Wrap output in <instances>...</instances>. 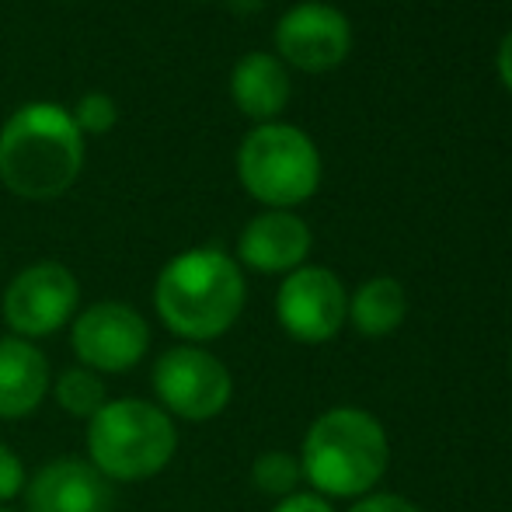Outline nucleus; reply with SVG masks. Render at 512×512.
I'll return each mask as SVG.
<instances>
[{"label": "nucleus", "instance_id": "39448f33", "mask_svg": "<svg viewBox=\"0 0 512 512\" xmlns=\"http://www.w3.org/2000/svg\"><path fill=\"white\" fill-rule=\"evenodd\" d=\"M237 178L269 209L307 203L321 182V154L314 140L286 122H262L237 150Z\"/></svg>", "mask_w": 512, "mask_h": 512}, {"label": "nucleus", "instance_id": "6e6552de", "mask_svg": "<svg viewBox=\"0 0 512 512\" xmlns=\"http://www.w3.org/2000/svg\"><path fill=\"white\" fill-rule=\"evenodd\" d=\"M70 345L81 366L95 373H129L150 349V324L122 300H98L77 310Z\"/></svg>", "mask_w": 512, "mask_h": 512}, {"label": "nucleus", "instance_id": "412c9836", "mask_svg": "<svg viewBox=\"0 0 512 512\" xmlns=\"http://www.w3.org/2000/svg\"><path fill=\"white\" fill-rule=\"evenodd\" d=\"M272 512H335L328 506V502L321 499V495H310V492H293L286 495L283 502H279Z\"/></svg>", "mask_w": 512, "mask_h": 512}, {"label": "nucleus", "instance_id": "f257e3e1", "mask_svg": "<svg viewBox=\"0 0 512 512\" xmlns=\"http://www.w3.org/2000/svg\"><path fill=\"white\" fill-rule=\"evenodd\" d=\"M84 168V136L56 102H28L0 126V182L32 203L56 199Z\"/></svg>", "mask_w": 512, "mask_h": 512}, {"label": "nucleus", "instance_id": "aec40b11", "mask_svg": "<svg viewBox=\"0 0 512 512\" xmlns=\"http://www.w3.org/2000/svg\"><path fill=\"white\" fill-rule=\"evenodd\" d=\"M349 512H418L408 499L401 495H370V499L356 502Z\"/></svg>", "mask_w": 512, "mask_h": 512}, {"label": "nucleus", "instance_id": "4be33fe9", "mask_svg": "<svg viewBox=\"0 0 512 512\" xmlns=\"http://www.w3.org/2000/svg\"><path fill=\"white\" fill-rule=\"evenodd\" d=\"M499 74H502V81H506V88L512 91V32L499 46Z\"/></svg>", "mask_w": 512, "mask_h": 512}, {"label": "nucleus", "instance_id": "20e7f679", "mask_svg": "<svg viewBox=\"0 0 512 512\" xmlns=\"http://www.w3.org/2000/svg\"><path fill=\"white\" fill-rule=\"evenodd\" d=\"M178 429L154 401L115 398L88 422V460L108 481H147L171 464Z\"/></svg>", "mask_w": 512, "mask_h": 512}, {"label": "nucleus", "instance_id": "1a4fd4ad", "mask_svg": "<svg viewBox=\"0 0 512 512\" xmlns=\"http://www.w3.org/2000/svg\"><path fill=\"white\" fill-rule=\"evenodd\" d=\"M276 314L286 335L317 345L342 331L345 317H349V297L335 272L321 269V265H300L279 286Z\"/></svg>", "mask_w": 512, "mask_h": 512}, {"label": "nucleus", "instance_id": "a211bd4d", "mask_svg": "<svg viewBox=\"0 0 512 512\" xmlns=\"http://www.w3.org/2000/svg\"><path fill=\"white\" fill-rule=\"evenodd\" d=\"M70 119H74V126L81 129V136H102L115 126L119 108H115V98L105 95V91H88V95L77 98Z\"/></svg>", "mask_w": 512, "mask_h": 512}, {"label": "nucleus", "instance_id": "423d86ee", "mask_svg": "<svg viewBox=\"0 0 512 512\" xmlns=\"http://www.w3.org/2000/svg\"><path fill=\"white\" fill-rule=\"evenodd\" d=\"M154 394L161 408L185 422H209L230 405L234 380L223 359L203 345H175L154 366Z\"/></svg>", "mask_w": 512, "mask_h": 512}, {"label": "nucleus", "instance_id": "2eb2a0df", "mask_svg": "<svg viewBox=\"0 0 512 512\" xmlns=\"http://www.w3.org/2000/svg\"><path fill=\"white\" fill-rule=\"evenodd\" d=\"M408 314V297H405V286L391 276H377L370 283H363L356 290L349 304V317L363 335L380 338V335H391Z\"/></svg>", "mask_w": 512, "mask_h": 512}, {"label": "nucleus", "instance_id": "9d476101", "mask_svg": "<svg viewBox=\"0 0 512 512\" xmlns=\"http://www.w3.org/2000/svg\"><path fill=\"white\" fill-rule=\"evenodd\" d=\"M276 49L290 67L307 70V74H324L349 56L352 28L338 7L307 0L279 18Z\"/></svg>", "mask_w": 512, "mask_h": 512}, {"label": "nucleus", "instance_id": "4468645a", "mask_svg": "<svg viewBox=\"0 0 512 512\" xmlns=\"http://www.w3.org/2000/svg\"><path fill=\"white\" fill-rule=\"evenodd\" d=\"M230 98L248 119L272 122L290 102V74L272 53H248L230 70Z\"/></svg>", "mask_w": 512, "mask_h": 512}, {"label": "nucleus", "instance_id": "6ab92c4d", "mask_svg": "<svg viewBox=\"0 0 512 512\" xmlns=\"http://www.w3.org/2000/svg\"><path fill=\"white\" fill-rule=\"evenodd\" d=\"M25 485H28V474H25L21 457L7 443H0V506L18 499V495L25 492Z\"/></svg>", "mask_w": 512, "mask_h": 512}, {"label": "nucleus", "instance_id": "5701e85b", "mask_svg": "<svg viewBox=\"0 0 512 512\" xmlns=\"http://www.w3.org/2000/svg\"><path fill=\"white\" fill-rule=\"evenodd\" d=\"M0 512H14V509H0Z\"/></svg>", "mask_w": 512, "mask_h": 512}, {"label": "nucleus", "instance_id": "ddd939ff", "mask_svg": "<svg viewBox=\"0 0 512 512\" xmlns=\"http://www.w3.org/2000/svg\"><path fill=\"white\" fill-rule=\"evenodd\" d=\"M49 387L53 373L46 352L28 338H0V418L4 422L28 418L46 401Z\"/></svg>", "mask_w": 512, "mask_h": 512}, {"label": "nucleus", "instance_id": "f03ea898", "mask_svg": "<svg viewBox=\"0 0 512 512\" xmlns=\"http://www.w3.org/2000/svg\"><path fill=\"white\" fill-rule=\"evenodd\" d=\"M241 265L220 248H189L161 269L154 307L164 328L185 342H213L244 310Z\"/></svg>", "mask_w": 512, "mask_h": 512}, {"label": "nucleus", "instance_id": "f8f14e48", "mask_svg": "<svg viewBox=\"0 0 512 512\" xmlns=\"http://www.w3.org/2000/svg\"><path fill=\"white\" fill-rule=\"evenodd\" d=\"M310 251V230L290 209H265L241 230L237 255L255 272H293Z\"/></svg>", "mask_w": 512, "mask_h": 512}, {"label": "nucleus", "instance_id": "dca6fc26", "mask_svg": "<svg viewBox=\"0 0 512 512\" xmlns=\"http://www.w3.org/2000/svg\"><path fill=\"white\" fill-rule=\"evenodd\" d=\"M49 391H53L56 405L67 411V415L88 418V422L108 405V391H105L102 373L88 370V366H81V363L67 366V370L53 380V387H49Z\"/></svg>", "mask_w": 512, "mask_h": 512}, {"label": "nucleus", "instance_id": "9b49d317", "mask_svg": "<svg viewBox=\"0 0 512 512\" xmlns=\"http://www.w3.org/2000/svg\"><path fill=\"white\" fill-rule=\"evenodd\" d=\"M28 512H112V481L91 460L60 457L32 474L25 485Z\"/></svg>", "mask_w": 512, "mask_h": 512}, {"label": "nucleus", "instance_id": "0eeeda50", "mask_svg": "<svg viewBox=\"0 0 512 512\" xmlns=\"http://www.w3.org/2000/svg\"><path fill=\"white\" fill-rule=\"evenodd\" d=\"M81 307V283L60 262L21 269L4 290V321L18 338H46L67 328Z\"/></svg>", "mask_w": 512, "mask_h": 512}, {"label": "nucleus", "instance_id": "7ed1b4c3", "mask_svg": "<svg viewBox=\"0 0 512 512\" xmlns=\"http://www.w3.org/2000/svg\"><path fill=\"white\" fill-rule=\"evenodd\" d=\"M300 471L317 492L366 495L387 471V432L370 411L331 408L307 429Z\"/></svg>", "mask_w": 512, "mask_h": 512}, {"label": "nucleus", "instance_id": "f3484780", "mask_svg": "<svg viewBox=\"0 0 512 512\" xmlns=\"http://www.w3.org/2000/svg\"><path fill=\"white\" fill-rule=\"evenodd\" d=\"M300 478H304L300 460L283 450L262 453V457L255 460V467H251V481H255V488L265 495H283L286 499V495H293V488H297Z\"/></svg>", "mask_w": 512, "mask_h": 512}]
</instances>
